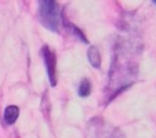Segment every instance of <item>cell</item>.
Instances as JSON below:
<instances>
[{
    "instance_id": "6da1fadb",
    "label": "cell",
    "mask_w": 156,
    "mask_h": 138,
    "mask_svg": "<svg viewBox=\"0 0 156 138\" xmlns=\"http://www.w3.org/2000/svg\"><path fill=\"white\" fill-rule=\"evenodd\" d=\"M141 53V44L131 39H119L115 46L112 66L109 69L108 91L111 93L108 101H112L120 91L133 84L137 76L136 57Z\"/></svg>"
},
{
    "instance_id": "7a4b0ae2",
    "label": "cell",
    "mask_w": 156,
    "mask_h": 138,
    "mask_svg": "<svg viewBox=\"0 0 156 138\" xmlns=\"http://www.w3.org/2000/svg\"><path fill=\"white\" fill-rule=\"evenodd\" d=\"M39 19L44 28L58 33L61 28V11L58 3L53 0L39 2Z\"/></svg>"
},
{
    "instance_id": "3957f363",
    "label": "cell",
    "mask_w": 156,
    "mask_h": 138,
    "mask_svg": "<svg viewBox=\"0 0 156 138\" xmlns=\"http://www.w3.org/2000/svg\"><path fill=\"white\" fill-rule=\"evenodd\" d=\"M90 131L93 138H126L122 130L101 119H93L90 123Z\"/></svg>"
},
{
    "instance_id": "277c9868",
    "label": "cell",
    "mask_w": 156,
    "mask_h": 138,
    "mask_svg": "<svg viewBox=\"0 0 156 138\" xmlns=\"http://www.w3.org/2000/svg\"><path fill=\"white\" fill-rule=\"evenodd\" d=\"M41 55H43L44 64H46V68H47V75H48V79H50V84L55 86L57 84V73H55L57 59H55V54L50 50L48 46H44V47L41 48Z\"/></svg>"
},
{
    "instance_id": "5b68a950",
    "label": "cell",
    "mask_w": 156,
    "mask_h": 138,
    "mask_svg": "<svg viewBox=\"0 0 156 138\" xmlns=\"http://www.w3.org/2000/svg\"><path fill=\"white\" fill-rule=\"evenodd\" d=\"M87 58L88 62L91 64L93 68H100L101 66V55H100V51L95 46H90L87 51Z\"/></svg>"
},
{
    "instance_id": "8992f818",
    "label": "cell",
    "mask_w": 156,
    "mask_h": 138,
    "mask_svg": "<svg viewBox=\"0 0 156 138\" xmlns=\"http://www.w3.org/2000/svg\"><path fill=\"white\" fill-rule=\"evenodd\" d=\"M18 115H20V109L15 105H10L6 108L4 111V122L7 124H12L15 123V120L18 119Z\"/></svg>"
},
{
    "instance_id": "52a82bcc",
    "label": "cell",
    "mask_w": 156,
    "mask_h": 138,
    "mask_svg": "<svg viewBox=\"0 0 156 138\" xmlns=\"http://www.w3.org/2000/svg\"><path fill=\"white\" fill-rule=\"evenodd\" d=\"M77 93H79V95L82 98L88 97V95H90V93H91V83H90V80H88V79H83L82 82H80L79 88H77Z\"/></svg>"
},
{
    "instance_id": "ba28073f",
    "label": "cell",
    "mask_w": 156,
    "mask_h": 138,
    "mask_svg": "<svg viewBox=\"0 0 156 138\" xmlns=\"http://www.w3.org/2000/svg\"><path fill=\"white\" fill-rule=\"evenodd\" d=\"M69 28H71V30H72V32H73V35H75V36H79V37H80V40H82V41H84V43H87V39H86V36L82 33V30H80V29H77V28L75 27V25H69Z\"/></svg>"
}]
</instances>
